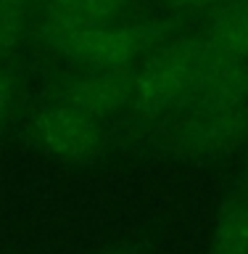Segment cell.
<instances>
[{
	"mask_svg": "<svg viewBox=\"0 0 248 254\" xmlns=\"http://www.w3.org/2000/svg\"><path fill=\"white\" fill-rule=\"evenodd\" d=\"M32 0H0V59L21 45Z\"/></svg>",
	"mask_w": 248,
	"mask_h": 254,
	"instance_id": "obj_9",
	"label": "cell"
},
{
	"mask_svg": "<svg viewBox=\"0 0 248 254\" xmlns=\"http://www.w3.org/2000/svg\"><path fill=\"white\" fill-rule=\"evenodd\" d=\"M201 40L217 56L248 61V0H238L225 11H219L206 27Z\"/></svg>",
	"mask_w": 248,
	"mask_h": 254,
	"instance_id": "obj_7",
	"label": "cell"
},
{
	"mask_svg": "<svg viewBox=\"0 0 248 254\" xmlns=\"http://www.w3.org/2000/svg\"><path fill=\"white\" fill-rule=\"evenodd\" d=\"M174 132H177V143L188 151L230 148L248 132V106L227 111L188 109Z\"/></svg>",
	"mask_w": 248,
	"mask_h": 254,
	"instance_id": "obj_5",
	"label": "cell"
},
{
	"mask_svg": "<svg viewBox=\"0 0 248 254\" xmlns=\"http://www.w3.org/2000/svg\"><path fill=\"white\" fill-rule=\"evenodd\" d=\"M108 254H127V252H108Z\"/></svg>",
	"mask_w": 248,
	"mask_h": 254,
	"instance_id": "obj_13",
	"label": "cell"
},
{
	"mask_svg": "<svg viewBox=\"0 0 248 254\" xmlns=\"http://www.w3.org/2000/svg\"><path fill=\"white\" fill-rule=\"evenodd\" d=\"M172 5H180V8H203L209 5L211 0H169Z\"/></svg>",
	"mask_w": 248,
	"mask_h": 254,
	"instance_id": "obj_11",
	"label": "cell"
},
{
	"mask_svg": "<svg viewBox=\"0 0 248 254\" xmlns=\"http://www.w3.org/2000/svg\"><path fill=\"white\" fill-rule=\"evenodd\" d=\"M13 98H16V79L8 69L0 66V122L8 117V111L13 106Z\"/></svg>",
	"mask_w": 248,
	"mask_h": 254,
	"instance_id": "obj_10",
	"label": "cell"
},
{
	"mask_svg": "<svg viewBox=\"0 0 248 254\" xmlns=\"http://www.w3.org/2000/svg\"><path fill=\"white\" fill-rule=\"evenodd\" d=\"M206 53L209 48L201 37H182L146 56L132 79L130 109L143 119H158L185 106Z\"/></svg>",
	"mask_w": 248,
	"mask_h": 254,
	"instance_id": "obj_1",
	"label": "cell"
},
{
	"mask_svg": "<svg viewBox=\"0 0 248 254\" xmlns=\"http://www.w3.org/2000/svg\"><path fill=\"white\" fill-rule=\"evenodd\" d=\"M32 132L45 154L61 162H87L103 148V119L77 109L61 95L40 109Z\"/></svg>",
	"mask_w": 248,
	"mask_h": 254,
	"instance_id": "obj_3",
	"label": "cell"
},
{
	"mask_svg": "<svg viewBox=\"0 0 248 254\" xmlns=\"http://www.w3.org/2000/svg\"><path fill=\"white\" fill-rule=\"evenodd\" d=\"M235 198H238V201H241V204H246V206H248V180L243 183V188H241V193H238Z\"/></svg>",
	"mask_w": 248,
	"mask_h": 254,
	"instance_id": "obj_12",
	"label": "cell"
},
{
	"mask_svg": "<svg viewBox=\"0 0 248 254\" xmlns=\"http://www.w3.org/2000/svg\"><path fill=\"white\" fill-rule=\"evenodd\" d=\"M135 71L138 69H87L61 93V98L106 122V117L130 106Z\"/></svg>",
	"mask_w": 248,
	"mask_h": 254,
	"instance_id": "obj_4",
	"label": "cell"
},
{
	"mask_svg": "<svg viewBox=\"0 0 248 254\" xmlns=\"http://www.w3.org/2000/svg\"><path fill=\"white\" fill-rule=\"evenodd\" d=\"M130 0H43L45 32L61 35L71 29H87L111 24Z\"/></svg>",
	"mask_w": 248,
	"mask_h": 254,
	"instance_id": "obj_6",
	"label": "cell"
},
{
	"mask_svg": "<svg viewBox=\"0 0 248 254\" xmlns=\"http://www.w3.org/2000/svg\"><path fill=\"white\" fill-rule=\"evenodd\" d=\"M153 32L138 24H100L50 35V45L61 56L85 64L87 69H135L153 45Z\"/></svg>",
	"mask_w": 248,
	"mask_h": 254,
	"instance_id": "obj_2",
	"label": "cell"
},
{
	"mask_svg": "<svg viewBox=\"0 0 248 254\" xmlns=\"http://www.w3.org/2000/svg\"><path fill=\"white\" fill-rule=\"evenodd\" d=\"M211 254H248V206L238 198L217 222Z\"/></svg>",
	"mask_w": 248,
	"mask_h": 254,
	"instance_id": "obj_8",
	"label": "cell"
}]
</instances>
